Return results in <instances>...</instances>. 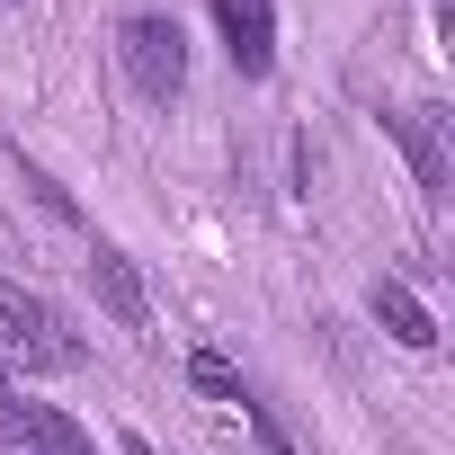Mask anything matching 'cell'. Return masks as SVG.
<instances>
[{"instance_id": "obj_13", "label": "cell", "mask_w": 455, "mask_h": 455, "mask_svg": "<svg viewBox=\"0 0 455 455\" xmlns=\"http://www.w3.org/2000/svg\"><path fill=\"white\" fill-rule=\"evenodd\" d=\"M0 10H10V0H0Z\"/></svg>"}, {"instance_id": "obj_10", "label": "cell", "mask_w": 455, "mask_h": 455, "mask_svg": "<svg viewBox=\"0 0 455 455\" xmlns=\"http://www.w3.org/2000/svg\"><path fill=\"white\" fill-rule=\"evenodd\" d=\"M10 419H19V384H10V366H0V437H10Z\"/></svg>"}, {"instance_id": "obj_11", "label": "cell", "mask_w": 455, "mask_h": 455, "mask_svg": "<svg viewBox=\"0 0 455 455\" xmlns=\"http://www.w3.org/2000/svg\"><path fill=\"white\" fill-rule=\"evenodd\" d=\"M116 455H161V446H152V437H134V428H125V437H116Z\"/></svg>"}, {"instance_id": "obj_9", "label": "cell", "mask_w": 455, "mask_h": 455, "mask_svg": "<svg viewBox=\"0 0 455 455\" xmlns=\"http://www.w3.org/2000/svg\"><path fill=\"white\" fill-rule=\"evenodd\" d=\"M242 411H251V428H259V446H268V455H295V437H286V428H277V411H268V402H259V393H251V402H242Z\"/></svg>"}, {"instance_id": "obj_2", "label": "cell", "mask_w": 455, "mask_h": 455, "mask_svg": "<svg viewBox=\"0 0 455 455\" xmlns=\"http://www.w3.org/2000/svg\"><path fill=\"white\" fill-rule=\"evenodd\" d=\"M116 63H125L134 99L170 108V99L188 90V28H179L170 10H134V19L116 28Z\"/></svg>"}, {"instance_id": "obj_4", "label": "cell", "mask_w": 455, "mask_h": 455, "mask_svg": "<svg viewBox=\"0 0 455 455\" xmlns=\"http://www.w3.org/2000/svg\"><path fill=\"white\" fill-rule=\"evenodd\" d=\"M446 108H402L393 116V143L411 152V170H419V196H446L455 188V161H446Z\"/></svg>"}, {"instance_id": "obj_7", "label": "cell", "mask_w": 455, "mask_h": 455, "mask_svg": "<svg viewBox=\"0 0 455 455\" xmlns=\"http://www.w3.org/2000/svg\"><path fill=\"white\" fill-rule=\"evenodd\" d=\"M366 313L384 322V339H402V348H437V313H428L402 277H375V286H366Z\"/></svg>"}, {"instance_id": "obj_1", "label": "cell", "mask_w": 455, "mask_h": 455, "mask_svg": "<svg viewBox=\"0 0 455 455\" xmlns=\"http://www.w3.org/2000/svg\"><path fill=\"white\" fill-rule=\"evenodd\" d=\"M0 339H10V357L28 366V375H72L90 348H81V331L63 322V304L54 295H36V286H10L0 277Z\"/></svg>"}, {"instance_id": "obj_6", "label": "cell", "mask_w": 455, "mask_h": 455, "mask_svg": "<svg viewBox=\"0 0 455 455\" xmlns=\"http://www.w3.org/2000/svg\"><path fill=\"white\" fill-rule=\"evenodd\" d=\"M0 446H28V455H99L90 428L63 419L54 402H19V419H10V437H0Z\"/></svg>"}, {"instance_id": "obj_3", "label": "cell", "mask_w": 455, "mask_h": 455, "mask_svg": "<svg viewBox=\"0 0 455 455\" xmlns=\"http://www.w3.org/2000/svg\"><path fill=\"white\" fill-rule=\"evenodd\" d=\"M214 36H223V54H233L242 81L277 72V10L268 0H214Z\"/></svg>"}, {"instance_id": "obj_12", "label": "cell", "mask_w": 455, "mask_h": 455, "mask_svg": "<svg viewBox=\"0 0 455 455\" xmlns=\"http://www.w3.org/2000/svg\"><path fill=\"white\" fill-rule=\"evenodd\" d=\"M10 455H28V446H10Z\"/></svg>"}, {"instance_id": "obj_5", "label": "cell", "mask_w": 455, "mask_h": 455, "mask_svg": "<svg viewBox=\"0 0 455 455\" xmlns=\"http://www.w3.org/2000/svg\"><path fill=\"white\" fill-rule=\"evenodd\" d=\"M90 295H99L108 322H125V331L152 322V295H143V277H134V259H125L116 242H90Z\"/></svg>"}, {"instance_id": "obj_8", "label": "cell", "mask_w": 455, "mask_h": 455, "mask_svg": "<svg viewBox=\"0 0 455 455\" xmlns=\"http://www.w3.org/2000/svg\"><path fill=\"white\" fill-rule=\"evenodd\" d=\"M188 384H196L205 402H251V384H242V366L223 357V348H188Z\"/></svg>"}]
</instances>
